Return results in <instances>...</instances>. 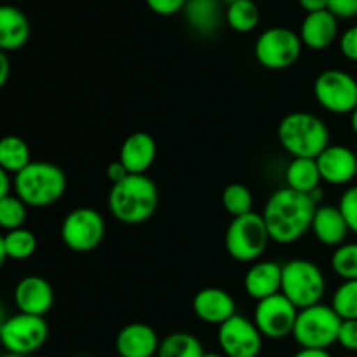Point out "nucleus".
Masks as SVG:
<instances>
[{
  "mask_svg": "<svg viewBox=\"0 0 357 357\" xmlns=\"http://www.w3.org/2000/svg\"><path fill=\"white\" fill-rule=\"evenodd\" d=\"M317 206L310 195L288 187L275 190L261 213L271 239L278 244H293L302 239L312 227Z\"/></svg>",
  "mask_w": 357,
  "mask_h": 357,
  "instance_id": "nucleus-1",
  "label": "nucleus"
},
{
  "mask_svg": "<svg viewBox=\"0 0 357 357\" xmlns=\"http://www.w3.org/2000/svg\"><path fill=\"white\" fill-rule=\"evenodd\" d=\"M159 206L155 181L146 174H129L108 192V209L124 225H142L153 216Z\"/></svg>",
  "mask_w": 357,
  "mask_h": 357,
  "instance_id": "nucleus-2",
  "label": "nucleus"
},
{
  "mask_svg": "<svg viewBox=\"0 0 357 357\" xmlns=\"http://www.w3.org/2000/svg\"><path fill=\"white\" fill-rule=\"evenodd\" d=\"M278 139L293 159H317L330 146V129L317 115L291 112L279 122Z\"/></svg>",
  "mask_w": 357,
  "mask_h": 357,
  "instance_id": "nucleus-3",
  "label": "nucleus"
},
{
  "mask_svg": "<svg viewBox=\"0 0 357 357\" xmlns=\"http://www.w3.org/2000/svg\"><path fill=\"white\" fill-rule=\"evenodd\" d=\"M66 174L58 164L33 160L14 176V194L28 208H47L65 195Z\"/></svg>",
  "mask_w": 357,
  "mask_h": 357,
  "instance_id": "nucleus-4",
  "label": "nucleus"
},
{
  "mask_svg": "<svg viewBox=\"0 0 357 357\" xmlns=\"http://www.w3.org/2000/svg\"><path fill=\"white\" fill-rule=\"evenodd\" d=\"M281 293L298 310L317 305L326 293V278L314 261L293 258L282 265Z\"/></svg>",
  "mask_w": 357,
  "mask_h": 357,
  "instance_id": "nucleus-5",
  "label": "nucleus"
},
{
  "mask_svg": "<svg viewBox=\"0 0 357 357\" xmlns=\"http://www.w3.org/2000/svg\"><path fill=\"white\" fill-rule=\"evenodd\" d=\"M271 241L264 216L253 211L230 222L225 232V250L236 261L255 264L265 253Z\"/></svg>",
  "mask_w": 357,
  "mask_h": 357,
  "instance_id": "nucleus-6",
  "label": "nucleus"
},
{
  "mask_svg": "<svg viewBox=\"0 0 357 357\" xmlns=\"http://www.w3.org/2000/svg\"><path fill=\"white\" fill-rule=\"evenodd\" d=\"M342 319L331 305L317 303L298 312L293 338L302 349H328L338 342Z\"/></svg>",
  "mask_w": 357,
  "mask_h": 357,
  "instance_id": "nucleus-7",
  "label": "nucleus"
},
{
  "mask_svg": "<svg viewBox=\"0 0 357 357\" xmlns=\"http://www.w3.org/2000/svg\"><path fill=\"white\" fill-rule=\"evenodd\" d=\"M303 42L296 31L286 26L267 28L255 42V58L267 70H286L298 61Z\"/></svg>",
  "mask_w": 357,
  "mask_h": 357,
  "instance_id": "nucleus-8",
  "label": "nucleus"
},
{
  "mask_svg": "<svg viewBox=\"0 0 357 357\" xmlns=\"http://www.w3.org/2000/svg\"><path fill=\"white\" fill-rule=\"evenodd\" d=\"M317 105L335 115H351L357 108V80L338 68L321 72L314 80Z\"/></svg>",
  "mask_w": 357,
  "mask_h": 357,
  "instance_id": "nucleus-9",
  "label": "nucleus"
},
{
  "mask_svg": "<svg viewBox=\"0 0 357 357\" xmlns=\"http://www.w3.org/2000/svg\"><path fill=\"white\" fill-rule=\"evenodd\" d=\"M107 225L100 211L93 208H75L61 223V241L73 253L94 251L105 239Z\"/></svg>",
  "mask_w": 357,
  "mask_h": 357,
  "instance_id": "nucleus-10",
  "label": "nucleus"
},
{
  "mask_svg": "<svg viewBox=\"0 0 357 357\" xmlns=\"http://www.w3.org/2000/svg\"><path fill=\"white\" fill-rule=\"evenodd\" d=\"M49 337V326L44 317L16 312L2 321L0 340L6 352L31 356L44 347Z\"/></svg>",
  "mask_w": 357,
  "mask_h": 357,
  "instance_id": "nucleus-11",
  "label": "nucleus"
},
{
  "mask_svg": "<svg viewBox=\"0 0 357 357\" xmlns=\"http://www.w3.org/2000/svg\"><path fill=\"white\" fill-rule=\"evenodd\" d=\"M300 310L282 293L260 300L255 307L253 323L264 338L281 340L293 335Z\"/></svg>",
  "mask_w": 357,
  "mask_h": 357,
  "instance_id": "nucleus-12",
  "label": "nucleus"
},
{
  "mask_svg": "<svg viewBox=\"0 0 357 357\" xmlns=\"http://www.w3.org/2000/svg\"><path fill=\"white\" fill-rule=\"evenodd\" d=\"M218 345L225 357H258L264 345V335L253 321L236 314L218 326Z\"/></svg>",
  "mask_w": 357,
  "mask_h": 357,
  "instance_id": "nucleus-13",
  "label": "nucleus"
},
{
  "mask_svg": "<svg viewBox=\"0 0 357 357\" xmlns=\"http://www.w3.org/2000/svg\"><path fill=\"white\" fill-rule=\"evenodd\" d=\"M324 183L342 187L357 176V153L345 145H330L316 159Z\"/></svg>",
  "mask_w": 357,
  "mask_h": 357,
  "instance_id": "nucleus-14",
  "label": "nucleus"
},
{
  "mask_svg": "<svg viewBox=\"0 0 357 357\" xmlns=\"http://www.w3.org/2000/svg\"><path fill=\"white\" fill-rule=\"evenodd\" d=\"M14 303L17 312L44 317L54 303L51 282L40 275H26L16 284Z\"/></svg>",
  "mask_w": 357,
  "mask_h": 357,
  "instance_id": "nucleus-15",
  "label": "nucleus"
},
{
  "mask_svg": "<svg viewBox=\"0 0 357 357\" xmlns=\"http://www.w3.org/2000/svg\"><path fill=\"white\" fill-rule=\"evenodd\" d=\"M192 309L202 323L213 326H222L237 314L234 296L227 289L215 288V286L202 288L201 291L195 293Z\"/></svg>",
  "mask_w": 357,
  "mask_h": 357,
  "instance_id": "nucleus-16",
  "label": "nucleus"
},
{
  "mask_svg": "<svg viewBox=\"0 0 357 357\" xmlns=\"http://www.w3.org/2000/svg\"><path fill=\"white\" fill-rule=\"evenodd\" d=\"M159 335L146 323L126 324L115 338L119 357H153L159 352Z\"/></svg>",
  "mask_w": 357,
  "mask_h": 357,
  "instance_id": "nucleus-17",
  "label": "nucleus"
},
{
  "mask_svg": "<svg viewBox=\"0 0 357 357\" xmlns=\"http://www.w3.org/2000/svg\"><path fill=\"white\" fill-rule=\"evenodd\" d=\"M157 157V143L152 135L136 131L122 142L119 150V160L129 174H146Z\"/></svg>",
  "mask_w": 357,
  "mask_h": 357,
  "instance_id": "nucleus-18",
  "label": "nucleus"
},
{
  "mask_svg": "<svg viewBox=\"0 0 357 357\" xmlns=\"http://www.w3.org/2000/svg\"><path fill=\"white\" fill-rule=\"evenodd\" d=\"M243 284L246 295L257 302L278 295L281 293L282 284V265L272 260L255 261L248 268Z\"/></svg>",
  "mask_w": 357,
  "mask_h": 357,
  "instance_id": "nucleus-19",
  "label": "nucleus"
},
{
  "mask_svg": "<svg viewBox=\"0 0 357 357\" xmlns=\"http://www.w3.org/2000/svg\"><path fill=\"white\" fill-rule=\"evenodd\" d=\"M303 45L312 51L328 49L338 37V17L330 10L307 14L298 31Z\"/></svg>",
  "mask_w": 357,
  "mask_h": 357,
  "instance_id": "nucleus-20",
  "label": "nucleus"
},
{
  "mask_svg": "<svg viewBox=\"0 0 357 357\" xmlns=\"http://www.w3.org/2000/svg\"><path fill=\"white\" fill-rule=\"evenodd\" d=\"M310 230L321 244L331 248L342 246L351 232L338 206L331 204L317 206Z\"/></svg>",
  "mask_w": 357,
  "mask_h": 357,
  "instance_id": "nucleus-21",
  "label": "nucleus"
},
{
  "mask_svg": "<svg viewBox=\"0 0 357 357\" xmlns=\"http://www.w3.org/2000/svg\"><path fill=\"white\" fill-rule=\"evenodd\" d=\"M30 21L23 10L14 6H2L0 9V49L13 52L24 47L30 40Z\"/></svg>",
  "mask_w": 357,
  "mask_h": 357,
  "instance_id": "nucleus-22",
  "label": "nucleus"
},
{
  "mask_svg": "<svg viewBox=\"0 0 357 357\" xmlns=\"http://www.w3.org/2000/svg\"><path fill=\"white\" fill-rule=\"evenodd\" d=\"M183 13L192 30L201 35L215 33L222 23V7L218 0H188Z\"/></svg>",
  "mask_w": 357,
  "mask_h": 357,
  "instance_id": "nucleus-23",
  "label": "nucleus"
},
{
  "mask_svg": "<svg viewBox=\"0 0 357 357\" xmlns=\"http://www.w3.org/2000/svg\"><path fill=\"white\" fill-rule=\"evenodd\" d=\"M284 180L286 187L291 188V190L310 195L319 188L323 178H321L316 159L295 157V159H291V162L288 164V167H286Z\"/></svg>",
  "mask_w": 357,
  "mask_h": 357,
  "instance_id": "nucleus-24",
  "label": "nucleus"
},
{
  "mask_svg": "<svg viewBox=\"0 0 357 357\" xmlns=\"http://www.w3.org/2000/svg\"><path fill=\"white\" fill-rule=\"evenodd\" d=\"M37 251V237L28 229L9 230L0 237V260L23 261Z\"/></svg>",
  "mask_w": 357,
  "mask_h": 357,
  "instance_id": "nucleus-25",
  "label": "nucleus"
},
{
  "mask_svg": "<svg viewBox=\"0 0 357 357\" xmlns=\"http://www.w3.org/2000/svg\"><path fill=\"white\" fill-rule=\"evenodd\" d=\"M33 162L30 145L20 136H3L0 142V169L7 171L13 176Z\"/></svg>",
  "mask_w": 357,
  "mask_h": 357,
  "instance_id": "nucleus-26",
  "label": "nucleus"
},
{
  "mask_svg": "<svg viewBox=\"0 0 357 357\" xmlns=\"http://www.w3.org/2000/svg\"><path fill=\"white\" fill-rule=\"evenodd\" d=\"M204 349H202L201 340L187 331H174L167 335L164 340H160L159 352L157 357H202Z\"/></svg>",
  "mask_w": 357,
  "mask_h": 357,
  "instance_id": "nucleus-27",
  "label": "nucleus"
},
{
  "mask_svg": "<svg viewBox=\"0 0 357 357\" xmlns=\"http://www.w3.org/2000/svg\"><path fill=\"white\" fill-rule=\"evenodd\" d=\"M225 21L237 33H250L260 23V9L253 0H237L227 6Z\"/></svg>",
  "mask_w": 357,
  "mask_h": 357,
  "instance_id": "nucleus-28",
  "label": "nucleus"
},
{
  "mask_svg": "<svg viewBox=\"0 0 357 357\" xmlns=\"http://www.w3.org/2000/svg\"><path fill=\"white\" fill-rule=\"evenodd\" d=\"M253 192L243 183H230L222 192V204L234 218L253 213Z\"/></svg>",
  "mask_w": 357,
  "mask_h": 357,
  "instance_id": "nucleus-29",
  "label": "nucleus"
},
{
  "mask_svg": "<svg viewBox=\"0 0 357 357\" xmlns=\"http://www.w3.org/2000/svg\"><path fill=\"white\" fill-rule=\"evenodd\" d=\"M331 268L342 281H357V243H344L335 248Z\"/></svg>",
  "mask_w": 357,
  "mask_h": 357,
  "instance_id": "nucleus-30",
  "label": "nucleus"
},
{
  "mask_svg": "<svg viewBox=\"0 0 357 357\" xmlns=\"http://www.w3.org/2000/svg\"><path fill=\"white\" fill-rule=\"evenodd\" d=\"M28 216V206L16 194L0 199V225L6 232L23 229Z\"/></svg>",
  "mask_w": 357,
  "mask_h": 357,
  "instance_id": "nucleus-31",
  "label": "nucleus"
},
{
  "mask_svg": "<svg viewBox=\"0 0 357 357\" xmlns=\"http://www.w3.org/2000/svg\"><path fill=\"white\" fill-rule=\"evenodd\" d=\"M331 307L342 321L357 319V281H344L331 298Z\"/></svg>",
  "mask_w": 357,
  "mask_h": 357,
  "instance_id": "nucleus-32",
  "label": "nucleus"
},
{
  "mask_svg": "<svg viewBox=\"0 0 357 357\" xmlns=\"http://www.w3.org/2000/svg\"><path fill=\"white\" fill-rule=\"evenodd\" d=\"M338 209L347 222L349 230L357 236V185H352L342 194L338 201Z\"/></svg>",
  "mask_w": 357,
  "mask_h": 357,
  "instance_id": "nucleus-33",
  "label": "nucleus"
},
{
  "mask_svg": "<svg viewBox=\"0 0 357 357\" xmlns=\"http://www.w3.org/2000/svg\"><path fill=\"white\" fill-rule=\"evenodd\" d=\"M146 7L159 16H174L185 9L188 0H145Z\"/></svg>",
  "mask_w": 357,
  "mask_h": 357,
  "instance_id": "nucleus-34",
  "label": "nucleus"
},
{
  "mask_svg": "<svg viewBox=\"0 0 357 357\" xmlns=\"http://www.w3.org/2000/svg\"><path fill=\"white\" fill-rule=\"evenodd\" d=\"M337 344L342 345L345 351L357 352V319L342 321Z\"/></svg>",
  "mask_w": 357,
  "mask_h": 357,
  "instance_id": "nucleus-35",
  "label": "nucleus"
},
{
  "mask_svg": "<svg viewBox=\"0 0 357 357\" xmlns=\"http://www.w3.org/2000/svg\"><path fill=\"white\" fill-rule=\"evenodd\" d=\"M338 47H340L342 56L349 61L357 63V24L356 26L347 28L342 33L340 40H338Z\"/></svg>",
  "mask_w": 357,
  "mask_h": 357,
  "instance_id": "nucleus-36",
  "label": "nucleus"
},
{
  "mask_svg": "<svg viewBox=\"0 0 357 357\" xmlns=\"http://www.w3.org/2000/svg\"><path fill=\"white\" fill-rule=\"evenodd\" d=\"M328 10L338 20H351L357 16V0H328Z\"/></svg>",
  "mask_w": 357,
  "mask_h": 357,
  "instance_id": "nucleus-37",
  "label": "nucleus"
},
{
  "mask_svg": "<svg viewBox=\"0 0 357 357\" xmlns=\"http://www.w3.org/2000/svg\"><path fill=\"white\" fill-rule=\"evenodd\" d=\"M128 176H129L128 169L122 166V162L119 159L114 160V162H110L107 166V178H108V181H110L112 185L121 183V181L126 180Z\"/></svg>",
  "mask_w": 357,
  "mask_h": 357,
  "instance_id": "nucleus-38",
  "label": "nucleus"
},
{
  "mask_svg": "<svg viewBox=\"0 0 357 357\" xmlns=\"http://www.w3.org/2000/svg\"><path fill=\"white\" fill-rule=\"evenodd\" d=\"M298 3L307 14L319 13V10L328 9V0H298Z\"/></svg>",
  "mask_w": 357,
  "mask_h": 357,
  "instance_id": "nucleus-39",
  "label": "nucleus"
},
{
  "mask_svg": "<svg viewBox=\"0 0 357 357\" xmlns=\"http://www.w3.org/2000/svg\"><path fill=\"white\" fill-rule=\"evenodd\" d=\"M10 188H14V176L7 171L0 169V199L7 197L10 194Z\"/></svg>",
  "mask_w": 357,
  "mask_h": 357,
  "instance_id": "nucleus-40",
  "label": "nucleus"
},
{
  "mask_svg": "<svg viewBox=\"0 0 357 357\" xmlns=\"http://www.w3.org/2000/svg\"><path fill=\"white\" fill-rule=\"evenodd\" d=\"M10 73V63L7 58V52H0V86H6L9 80Z\"/></svg>",
  "mask_w": 357,
  "mask_h": 357,
  "instance_id": "nucleus-41",
  "label": "nucleus"
},
{
  "mask_svg": "<svg viewBox=\"0 0 357 357\" xmlns=\"http://www.w3.org/2000/svg\"><path fill=\"white\" fill-rule=\"evenodd\" d=\"M293 357H331V354L324 349H300Z\"/></svg>",
  "mask_w": 357,
  "mask_h": 357,
  "instance_id": "nucleus-42",
  "label": "nucleus"
},
{
  "mask_svg": "<svg viewBox=\"0 0 357 357\" xmlns=\"http://www.w3.org/2000/svg\"><path fill=\"white\" fill-rule=\"evenodd\" d=\"M351 128L354 131V135L357 136V108L351 114Z\"/></svg>",
  "mask_w": 357,
  "mask_h": 357,
  "instance_id": "nucleus-43",
  "label": "nucleus"
},
{
  "mask_svg": "<svg viewBox=\"0 0 357 357\" xmlns=\"http://www.w3.org/2000/svg\"><path fill=\"white\" fill-rule=\"evenodd\" d=\"M202 357H225L223 354H218V352H204Z\"/></svg>",
  "mask_w": 357,
  "mask_h": 357,
  "instance_id": "nucleus-44",
  "label": "nucleus"
},
{
  "mask_svg": "<svg viewBox=\"0 0 357 357\" xmlns=\"http://www.w3.org/2000/svg\"><path fill=\"white\" fill-rule=\"evenodd\" d=\"M2 357H30V356H24V354H13V352H6Z\"/></svg>",
  "mask_w": 357,
  "mask_h": 357,
  "instance_id": "nucleus-45",
  "label": "nucleus"
},
{
  "mask_svg": "<svg viewBox=\"0 0 357 357\" xmlns=\"http://www.w3.org/2000/svg\"><path fill=\"white\" fill-rule=\"evenodd\" d=\"M227 2V6H229V3H234V2H237V0H225Z\"/></svg>",
  "mask_w": 357,
  "mask_h": 357,
  "instance_id": "nucleus-46",
  "label": "nucleus"
}]
</instances>
